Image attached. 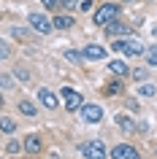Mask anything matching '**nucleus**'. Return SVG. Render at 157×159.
I'll list each match as a JSON object with an SVG mask.
<instances>
[{
  "instance_id": "nucleus-1",
  "label": "nucleus",
  "mask_w": 157,
  "mask_h": 159,
  "mask_svg": "<svg viewBox=\"0 0 157 159\" xmlns=\"http://www.w3.org/2000/svg\"><path fill=\"white\" fill-rule=\"evenodd\" d=\"M114 51H122L127 57H141L146 51V46L138 38H114Z\"/></svg>"
},
{
  "instance_id": "nucleus-2",
  "label": "nucleus",
  "mask_w": 157,
  "mask_h": 159,
  "mask_svg": "<svg viewBox=\"0 0 157 159\" xmlns=\"http://www.w3.org/2000/svg\"><path fill=\"white\" fill-rule=\"evenodd\" d=\"M116 16H119V6H116V3H106V6H100V8L95 11L92 22H95L98 27H106L108 22H114Z\"/></svg>"
},
{
  "instance_id": "nucleus-3",
  "label": "nucleus",
  "mask_w": 157,
  "mask_h": 159,
  "mask_svg": "<svg viewBox=\"0 0 157 159\" xmlns=\"http://www.w3.org/2000/svg\"><path fill=\"white\" fill-rule=\"evenodd\" d=\"M79 151H81L84 159H106L108 157L103 140H87V143H81V148H79Z\"/></svg>"
},
{
  "instance_id": "nucleus-4",
  "label": "nucleus",
  "mask_w": 157,
  "mask_h": 159,
  "mask_svg": "<svg viewBox=\"0 0 157 159\" xmlns=\"http://www.w3.org/2000/svg\"><path fill=\"white\" fill-rule=\"evenodd\" d=\"M79 113H81L84 124H100L103 121V108H100L98 102H84L81 108H79Z\"/></svg>"
},
{
  "instance_id": "nucleus-5",
  "label": "nucleus",
  "mask_w": 157,
  "mask_h": 159,
  "mask_svg": "<svg viewBox=\"0 0 157 159\" xmlns=\"http://www.w3.org/2000/svg\"><path fill=\"white\" fill-rule=\"evenodd\" d=\"M60 100H62V105H65L68 111H79L84 105L81 92H76V89H71V86H62V89H60Z\"/></svg>"
},
{
  "instance_id": "nucleus-6",
  "label": "nucleus",
  "mask_w": 157,
  "mask_h": 159,
  "mask_svg": "<svg viewBox=\"0 0 157 159\" xmlns=\"http://www.w3.org/2000/svg\"><path fill=\"white\" fill-rule=\"evenodd\" d=\"M108 159H141V154L130 143H116L114 148L108 151Z\"/></svg>"
},
{
  "instance_id": "nucleus-7",
  "label": "nucleus",
  "mask_w": 157,
  "mask_h": 159,
  "mask_svg": "<svg viewBox=\"0 0 157 159\" xmlns=\"http://www.w3.org/2000/svg\"><path fill=\"white\" fill-rule=\"evenodd\" d=\"M27 25L33 27L38 35H49V30H52L49 16H43V14H27Z\"/></svg>"
},
{
  "instance_id": "nucleus-8",
  "label": "nucleus",
  "mask_w": 157,
  "mask_h": 159,
  "mask_svg": "<svg viewBox=\"0 0 157 159\" xmlns=\"http://www.w3.org/2000/svg\"><path fill=\"white\" fill-rule=\"evenodd\" d=\"M22 148H25L27 157H38V154L43 151V140H41V135L30 132V135L25 138V143H22Z\"/></svg>"
},
{
  "instance_id": "nucleus-9",
  "label": "nucleus",
  "mask_w": 157,
  "mask_h": 159,
  "mask_svg": "<svg viewBox=\"0 0 157 159\" xmlns=\"http://www.w3.org/2000/svg\"><path fill=\"white\" fill-rule=\"evenodd\" d=\"M38 102H41L43 108H49V111H54L60 105V97L54 92H52V89H46V86H41V89H38Z\"/></svg>"
},
{
  "instance_id": "nucleus-10",
  "label": "nucleus",
  "mask_w": 157,
  "mask_h": 159,
  "mask_svg": "<svg viewBox=\"0 0 157 159\" xmlns=\"http://www.w3.org/2000/svg\"><path fill=\"white\" fill-rule=\"evenodd\" d=\"M106 35L108 38H127V35H130V27L125 25V22H108L106 25Z\"/></svg>"
},
{
  "instance_id": "nucleus-11",
  "label": "nucleus",
  "mask_w": 157,
  "mask_h": 159,
  "mask_svg": "<svg viewBox=\"0 0 157 159\" xmlns=\"http://www.w3.org/2000/svg\"><path fill=\"white\" fill-rule=\"evenodd\" d=\"M106 54H108V51L103 49L100 43H90V46H84V51H81V57H84V59H92V62L106 59Z\"/></svg>"
},
{
  "instance_id": "nucleus-12",
  "label": "nucleus",
  "mask_w": 157,
  "mask_h": 159,
  "mask_svg": "<svg viewBox=\"0 0 157 159\" xmlns=\"http://www.w3.org/2000/svg\"><path fill=\"white\" fill-rule=\"evenodd\" d=\"M116 124L122 127L125 135H135V121H133L127 113H116Z\"/></svg>"
},
{
  "instance_id": "nucleus-13",
  "label": "nucleus",
  "mask_w": 157,
  "mask_h": 159,
  "mask_svg": "<svg viewBox=\"0 0 157 159\" xmlns=\"http://www.w3.org/2000/svg\"><path fill=\"white\" fill-rule=\"evenodd\" d=\"M52 27H54V30H71V27H76V22H73V16H68V14H60V16L52 19Z\"/></svg>"
},
{
  "instance_id": "nucleus-14",
  "label": "nucleus",
  "mask_w": 157,
  "mask_h": 159,
  "mask_svg": "<svg viewBox=\"0 0 157 159\" xmlns=\"http://www.w3.org/2000/svg\"><path fill=\"white\" fill-rule=\"evenodd\" d=\"M0 89H3V92H14V89H17L14 73H3V70H0Z\"/></svg>"
},
{
  "instance_id": "nucleus-15",
  "label": "nucleus",
  "mask_w": 157,
  "mask_h": 159,
  "mask_svg": "<svg viewBox=\"0 0 157 159\" xmlns=\"http://www.w3.org/2000/svg\"><path fill=\"white\" fill-rule=\"evenodd\" d=\"M108 70H111V75H116V78H122V75H127V73H130V67L125 65L122 59H114V62L108 65Z\"/></svg>"
},
{
  "instance_id": "nucleus-16",
  "label": "nucleus",
  "mask_w": 157,
  "mask_h": 159,
  "mask_svg": "<svg viewBox=\"0 0 157 159\" xmlns=\"http://www.w3.org/2000/svg\"><path fill=\"white\" fill-rule=\"evenodd\" d=\"M19 113H25L27 119H33V116H38V108H35V102H30V100H19Z\"/></svg>"
},
{
  "instance_id": "nucleus-17",
  "label": "nucleus",
  "mask_w": 157,
  "mask_h": 159,
  "mask_svg": "<svg viewBox=\"0 0 157 159\" xmlns=\"http://www.w3.org/2000/svg\"><path fill=\"white\" fill-rule=\"evenodd\" d=\"M0 132L3 135H14L17 132V121L8 119V116H0Z\"/></svg>"
},
{
  "instance_id": "nucleus-18",
  "label": "nucleus",
  "mask_w": 157,
  "mask_h": 159,
  "mask_svg": "<svg viewBox=\"0 0 157 159\" xmlns=\"http://www.w3.org/2000/svg\"><path fill=\"white\" fill-rule=\"evenodd\" d=\"M11 73H14V78H17V81H22V84H27V81L33 78V75H30V70H27L25 65H17L14 70H11Z\"/></svg>"
},
{
  "instance_id": "nucleus-19",
  "label": "nucleus",
  "mask_w": 157,
  "mask_h": 159,
  "mask_svg": "<svg viewBox=\"0 0 157 159\" xmlns=\"http://www.w3.org/2000/svg\"><path fill=\"white\" fill-rule=\"evenodd\" d=\"M122 92V81L116 78V81H108L106 86H103V94H108V97H114V94H119Z\"/></svg>"
},
{
  "instance_id": "nucleus-20",
  "label": "nucleus",
  "mask_w": 157,
  "mask_h": 159,
  "mask_svg": "<svg viewBox=\"0 0 157 159\" xmlns=\"http://www.w3.org/2000/svg\"><path fill=\"white\" fill-rule=\"evenodd\" d=\"M11 35L19 38V41H33V33L30 30H22V27H11Z\"/></svg>"
},
{
  "instance_id": "nucleus-21",
  "label": "nucleus",
  "mask_w": 157,
  "mask_h": 159,
  "mask_svg": "<svg viewBox=\"0 0 157 159\" xmlns=\"http://www.w3.org/2000/svg\"><path fill=\"white\" fill-rule=\"evenodd\" d=\"M144 57H146L149 65H157V46H149V49L144 51Z\"/></svg>"
},
{
  "instance_id": "nucleus-22",
  "label": "nucleus",
  "mask_w": 157,
  "mask_h": 159,
  "mask_svg": "<svg viewBox=\"0 0 157 159\" xmlns=\"http://www.w3.org/2000/svg\"><path fill=\"white\" fill-rule=\"evenodd\" d=\"M8 57H11V46L0 38V62H3V59H8Z\"/></svg>"
},
{
  "instance_id": "nucleus-23",
  "label": "nucleus",
  "mask_w": 157,
  "mask_h": 159,
  "mask_svg": "<svg viewBox=\"0 0 157 159\" xmlns=\"http://www.w3.org/2000/svg\"><path fill=\"white\" fill-rule=\"evenodd\" d=\"M65 59H71V62H76V65H79V62H84V57L79 54V51H73V49H68V51H65Z\"/></svg>"
},
{
  "instance_id": "nucleus-24",
  "label": "nucleus",
  "mask_w": 157,
  "mask_h": 159,
  "mask_svg": "<svg viewBox=\"0 0 157 159\" xmlns=\"http://www.w3.org/2000/svg\"><path fill=\"white\" fill-rule=\"evenodd\" d=\"M138 92L144 94V97H155V94H157V89H155V86H152V84H144V86H141V89H138Z\"/></svg>"
},
{
  "instance_id": "nucleus-25",
  "label": "nucleus",
  "mask_w": 157,
  "mask_h": 159,
  "mask_svg": "<svg viewBox=\"0 0 157 159\" xmlns=\"http://www.w3.org/2000/svg\"><path fill=\"white\" fill-rule=\"evenodd\" d=\"M6 148H8V154H19V151H25L19 140H8V146H6Z\"/></svg>"
},
{
  "instance_id": "nucleus-26",
  "label": "nucleus",
  "mask_w": 157,
  "mask_h": 159,
  "mask_svg": "<svg viewBox=\"0 0 157 159\" xmlns=\"http://www.w3.org/2000/svg\"><path fill=\"white\" fill-rule=\"evenodd\" d=\"M92 6H95V0H81V3H79L81 11H92Z\"/></svg>"
},
{
  "instance_id": "nucleus-27",
  "label": "nucleus",
  "mask_w": 157,
  "mask_h": 159,
  "mask_svg": "<svg viewBox=\"0 0 157 159\" xmlns=\"http://www.w3.org/2000/svg\"><path fill=\"white\" fill-rule=\"evenodd\" d=\"M43 6H46V8H57V6H62V0H41Z\"/></svg>"
},
{
  "instance_id": "nucleus-28",
  "label": "nucleus",
  "mask_w": 157,
  "mask_h": 159,
  "mask_svg": "<svg viewBox=\"0 0 157 159\" xmlns=\"http://www.w3.org/2000/svg\"><path fill=\"white\" fill-rule=\"evenodd\" d=\"M62 8H79V0H62Z\"/></svg>"
},
{
  "instance_id": "nucleus-29",
  "label": "nucleus",
  "mask_w": 157,
  "mask_h": 159,
  "mask_svg": "<svg viewBox=\"0 0 157 159\" xmlns=\"http://www.w3.org/2000/svg\"><path fill=\"white\" fill-rule=\"evenodd\" d=\"M133 78H135V81H144V78H146V70H133Z\"/></svg>"
},
{
  "instance_id": "nucleus-30",
  "label": "nucleus",
  "mask_w": 157,
  "mask_h": 159,
  "mask_svg": "<svg viewBox=\"0 0 157 159\" xmlns=\"http://www.w3.org/2000/svg\"><path fill=\"white\" fill-rule=\"evenodd\" d=\"M152 35H155V38H157V27H152Z\"/></svg>"
},
{
  "instance_id": "nucleus-31",
  "label": "nucleus",
  "mask_w": 157,
  "mask_h": 159,
  "mask_svg": "<svg viewBox=\"0 0 157 159\" xmlns=\"http://www.w3.org/2000/svg\"><path fill=\"white\" fill-rule=\"evenodd\" d=\"M0 105H3V89H0Z\"/></svg>"
},
{
  "instance_id": "nucleus-32",
  "label": "nucleus",
  "mask_w": 157,
  "mask_h": 159,
  "mask_svg": "<svg viewBox=\"0 0 157 159\" xmlns=\"http://www.w3.org/2000/svg\"><path fill=\"white\" fill-rule=\"evenodd\" d=\"M125 3H130V0H125Z\"/></svg>"
}]
</instances>
